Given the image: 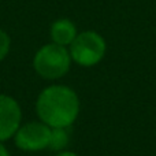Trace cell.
I'll return each mask as SVG.
<instances>
[{"mask_svg": "<svg viewBox=\"0 0 156 156\" xmlns=\"http://www.w3.org/2000/svg\"><path fill=\"white\" fill-rule=\"evenodd\" d=\"M38 118L51 129H59L74 123L80 112L77 93L65 85H52L44 89L36 103Z\"/></svg>", "mask_w": 156, "mask_h": 156, "instance_id": "1", "label": "cell"}, {"mask_svg": "<svg viewBox=\"0 0 156 156\" xmlns=\"http://www.w3.org/2000/svg\"><path fill=\"white\" fill-rule=\"evenodd\" d=\"M70 63L71 56L67 48L51 43L37 51L33 59V67L38 76L45 80H58L67 74Z\"/></svg>", "mask_w": 156, "mask_h": 156, "instance_id": "2", "label": "cell"}, {"mask_svg": "<svg viewBox=\"0 0 156 156\" xmlns=\"http://www.w3.org/2000/svg\"><path fill=\"white\" fill-rule=\"evenodd\" d=\"M71 59L80 66L92 67L97 65L105 55V41L93 30L78 33L70 45Z\"/></svg>", "mask_w": 156, "mask_h": 156, "instance_id": "3", "label": "cell"}, {"mask_svg": "<svg viewBox=\"0 0 156 156\" xmlns=\"http://www.w3.org/2000/svg\"><path fill=\"white\" fill-rule=\"evenodd\" d=\"M51 130L44 122H29L15 133V144L23 151H41L48 148Z\"/></svg>", "mask_w": 156, "mask_h": 156, "instance_id": "4", "label": "cell"}, {"mask_svg": "<svg viewBox=\"0 0 156 156\" xmlns=\"http://www.w3.org/2000/svg\"><path fill=\"white\" fill-rule=\"evenodd\" d=\"M22 112L15 99L0 94V141H5L15 136L21 127Z\"/></svg>", "mask_w": 156, "mask_h": 156, "instance_id": "5", "label": "cell"}, {"mask_svg": "<svg viewBox=\"0 0 156 156\" xmlns=\"http://www.w3.org/2000/svg\"><path fill=\"white\" fill-rule=\"evenodd\" d=\"M77 27L70 19L63 18L58 19L51 26V38L52 43L62 47L71 45L74 38L77 37Z\"/></svg>", "mask_w": 156, "mask_h": 156, "instance_id": "6", "label": "cell"}, {"mask_svg": "<svg viewBox=\"0 0 156 156\" xmlns=\"http://www.w3.org/2000/svg\"><path fill=\"white\" fill-rule=\"evenodd\" d=\"M67 144H69V134L65 127L51 130V138H49L48 148H51L52 151H62V149H65L67 147Z\"/></svg>", "mask_w": 156, "mask_h": 156, "instance_id": "7", "label": "cell"}, {"mask_svg": "<svg viewBox=\"0 0 156 156\" xmlns=\"http://www.w3.org/2000/svg\"><path fill=\"white\" fill-rule=\"evenodd\" d=\"M10 45H11V40L8 37V34L4 30L0 29V62L7 56V54L10 52Z\"/></svg>", "mask_w": 156, "mask_h": 156, "instance_id": "8", "label": "cell"}, {"mask_svg": "<svg viewBox=\"0 0 156 156\" xmlns=\"http://www.w3.org/2000/svg\"><path fill=\"white\" fill-rule=\"evenodd\" d=\"M0 156H10L8 151L5 149V147L3 145V144H0Z\"/></svg>", "mask_w": 156, "mask_h": 156, "instance_id": "9", "label": "cell"}, {"mask_svg": "<svg viewBox=\"0 0 156 156\" xmlns=\"http://www.w3.org/2000/svg\"><path fill=\"white\" fill-rule=\"evenodd\" d=\"M56 156H77V155L70 151H63V152H60V154H58Z\"/></svg>", "mask_w": 156, "mask_h": 156, "instance_id": "10", "label": "cell"}]
</instances>
